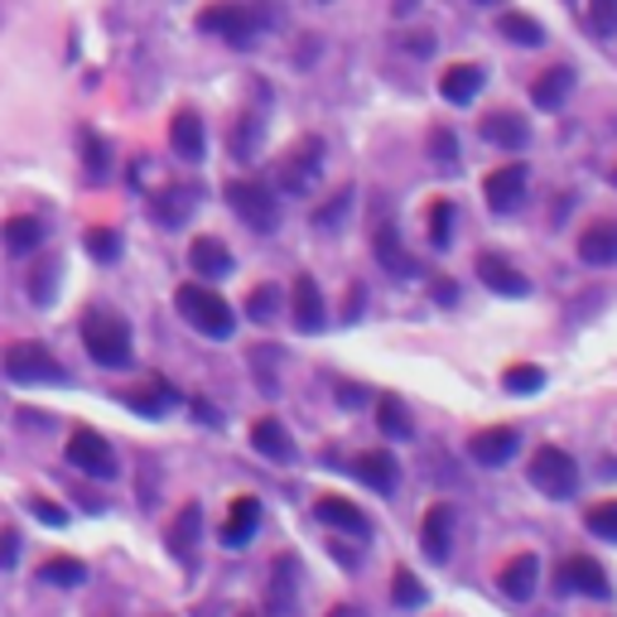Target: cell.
<instances>
[{
    "label": "cell",
    "instance_id": "6da1fadb",
    "mask_svg": "<svg viewBox=\"0 0 617 617\" xmlns=\"http://www.w3.org/2000/svg\"><path fill=\"white\" fill-rule=\"evenodd\" d=\"M270 24V10L266 6H246V0H217V6L199 10V30L203 34H217L227 39L232 49H252Z\"/></svg>",
    "mask_w": 617,
    "mask_h": 617
},
{
    "label": "cell",
    "instance_id": "7a4b0ae2",
    "mask_svg": "<svg viewBox=\"0 0 617 617\" xmlns=\"http://www.w3.org/2000/svg\"><path fill=\"white\" fill-rule=\"evenodd\" d=\"M83 348L87 358L97 366H111V372H121V366H130V323L121 319V313L111 309H87L83 313Z\"/></svg>",
    "mask_w": 617,
    "mask_h": 617
},
{
    "label": "cell",
    "instance_id": "3957f363",
    "mask_svg": "<svg viewBox=\"0 0 617 617\" xmlns=\"http://www.w3.org/2000/svg\"><path fill=\"white\" fill-rule=\"evenodd\" d=\"M174 305L183 313V323H193L203 338H232L236 313H232V305L217 290H208V285H179Z\"/></svg>",
    "mask_w": 617,
    "mask_h": 617
},
{
    "label": "cell",
    "instance_id": "277c9868",
    "mask_svg": "<svg viewBox=\"0 0 617 617\" xmlns=\"http://www.w3.org/2000/svg\"><path fill=\"white\" fill-rule=\"evenodd\" d=\"M0 366H6V376L20 386H63L68 382V366H63L44 343H10Z\"/></svg>",
    "mask_w": 617,
    "mask_h": 617
},
{
    "label": "cell",
    "instance_id": "5b68a950",
    "mask_svg": "<svg viewBox=\"0 0 617 617\" xmlns=\"http://www.w3.org/2000/svg\"><path fill=\"white\" fill-rule=\"evenodd\" d=\"M531 488L545 492L550 502H570V497L579 492V464L564 449H555V444H545V449H535V458H531Z\"/></svg>",
    "mask_w": 617,
    "mask_h": 617
},
{
    "label": "cell",
    "instance_id": "8992f818",
    "mask_svg": "<svg viewBox=\"0 0 617 617\" xmlns=\"http://www.w3.org/2000/svg\"><path fill=\"white\" fill-rule=\"evenodd\" d=\"M227 208L260 236H270L275 227H280V203H275V193L266 189V183H252V179L227 183Z\"/></svg>",
    "mask_w": 617,
    "mask_h": 617
},
{
    "label": "cell",
    "instance_id": "52a82bcc",
    "mask_svg": "<svg viewBox=\"0 0 617 617\" xmlns=\"http://www.w3.org/2000/svg\"><path fill=\"white\" fill-rule=\"evenodd\" d=\"M68 464L77 472H87V478H102V482H111L116 472H121V464H116V454H111V444L97 435V429H73L68 435Z\"/></svg>",
    "mask_w": 617,
    "mask_h": 617
},
{
    "label": "cell",
    "instance_id": "ba28073f",
    "mask_svg": "<svg viewBox=\"0 0 617 617\" xmlns=\"http://www.w3.org/2000/svg\"><path fill=\"white\" fill-rule=\"evenodd\" d=\"M319 174H323V140L309 136V140H299L295 155L280 164V189L285 193H309L313 183H319Z\"/></svg>",
    "mask_w": 617,
    "mask_h": 617
},
{
    "label": "cell",
    "instance_id": "9c48e42d",
    "mask_svg": "<svg viewBox=\"0 0 617 617\" xmlns=\"http://www.w3.org/2000/svg\"><path fill=\"white\" fill-rule=\"evenodd\" d=\"M526 189H531V169L526 164H502V169H492L488 174V183H482L492 213H517V208L526 203Z\"/></svg>",
    "mask_w": 617,
    "mask_h": 617
},
{
    "label": "cell",
    "instance_id": "30bf717a",
    "mask_svg": "<svg viewBox=\"0 0 617 617\" xmlns=\"http://www.w3.org/2000/svg\"><path fill=\"white\" fill-rule=\"evenodd\" d=\"M560 588H564V594H584V598H608L613 594L603 564L588 560V555H570L560 564Z\"/></svg>",
    "mask_w": 617,
    "mask_h": 617
},
{
    "label": "cell",
    "instance_id": "8fae6325",
    "mask_svg": "<svg viewBox=\"0 0 617 617\" xmlns=\"http://www.w3.org/2000/svg\"><path fill=\"white\" fill-rule=\"evenodd\" d=\"M521 449V435L511 425H488V429H478V435L468 439V454H472V464H482V468H502L511 464V454Z\"/></svg>",
    "mask_w": 617,
    "mask_h": 617
},
{
    "label": "cell",
    "instance_id": "7c38bea8",
    "mask_svg": "<svg viewBox=\"0 0 617 617\" xmlns=\"http://www.w3.org/2000/svg\"><path fill=\"white\" fill-rule=\"evenodd\" d=\"M449 545H454V507L449 502H435L419 521V550H425L429 564H444L449 560Z\"/></svg>",
    "mask_w": 617,
    "mask_h": 617
},
{
    "label": "cell",
    "instance_id": "4fadbf2b",
    "mask_svg": "<svg viewBox=\"0 0 617 617\" xmlns=\"http://www.w3.org/2000/svg\"><path fill=\"white\" fill-rule=\"evenodd\" d=\"M478 280L488 285L492 295H507V299H526L531 295V280L517 266H511L507 256H497V252H482L478 256Z\"/></svg>",
    "mask_w": 617,
    "mask_h": 617
},
{
    "label": "cell",
    "instance_id": "5bb4252c",
    "mask_svg": "<svg viewBox=\"0 0 617 617\" xmlns=\"http://www.w3.org/2000/svg\"><path fill=\"white\" fill-rule=\"evenodd\" d=\"M352 478H362L372 492L391 497L401 488V464H396V454H386V449H366L352 458Z\"/></svg>",
    "mask_w": 617,
    "mask_h": 617
},
{
    "label": "cell",
    "instance_id": "9a60e30c",
    "mask_svg": "<svg viewBox=\"0 0 617 617\" xmlns=\"http://www.w3.org/2000/svg\"><path fill=\"white\" fill-rule=\"evenodd\" d=\"M478 130H482L488 146H502V150H526L531 146V126H526L521 111H488Z\"/></svg>",
    "mask_w": 617,
    "mask_h": 617
},
{
    "label": "cell",
    "instance_id": "2e32d148",
    "mask_svg": "<svg viewBox=\"0 0 617 617\" xmlns=\"http://www.w3.org/2000/svg\"><path fill=\"white\" fill-rule=\"evenodd\" d=\"M193 213H199V189H160L150 193V217L160 222V227H183Z\"/></svg>",
    "mask_w": 617,
    "mask_h": 617
},
{
    "label": "cell",
    "instance_id": "e0dca14e",
    "mask_svg": "<svg viewBox=\"0 0 617 617\" xmlns=\"http://www.w3.org/2000/svg\"><path fill=\"white\" fill-rule=\"evenodd\" d=\"M482 87H488V68H482V63H454V68H444V77H439L444 102H454V107H468Z\"/></svg>",
    "mask_w": 617,
    "mask_h": 617
},
{
    "label": "cell",
    "instance_id": "ac0fdd59",
    "mask_svg": "<svg viewBox=\"0 0 617 617\" xmlns=\"http://www.w3.org/2000/svg\"><path fill=\"white\" fill-rule=\"evenodd\" d=\"M256 526H260V497H232V511H227V521H222V545L227 550L252 545Z\"/></svg>",
    "mask_w": 617,
    "mask_h": 617
},
{
    "label": "cell",
    "instance_id": "d6986e66",
    "mask_svg": "<svg viewBox=\"0 0 617 617\" xmlns=\"http://www.w3.org/2000/svg\"><path fill=\"white\" fill-rule=\"evenodd\" d=\"M290 309H295V328H299V333H319V328L328 323L323 290L309 280V275H299V280L290 285Z\"/></svg>",
    "mask_w": 617,
    "mask_h": 617
},
{
    "label": "cell",
    "instance_id": "ffe728a7",
    "mask_svg": "<svg viewBox=\"0 0 617 617\" xmlns=\"http://www.w3.org/2000/svg\"><path fill=\"white\" fill-rule=\"evenodd\" d=\"M169 146H174L179 160H203L208 150V130H203V116L199 111H174V121H169Z\"/></svg>",
    "mask_w": 617,
    "mask_h": 617
},
{
    "label": "cell",
    "instance_id": "44dd1931",
    "mask_svg": "<svg viewBox=\"0 0 617 617\" xmlns=\"http://www.w3.org/2000/svg\"><path fill=\"white\" fill-rule=\"evenodd\" d=\"M252 449L260 458H270V464H290V458H295V439H290V429H285L275 415H260L252 425Z\"/></svg>",
    "mask_w": 617,
    "mask_h": 617
},
{
    "label": "cell",
    "instance_id": "7402d4cb",
    "mask_svg": "<svg viewBox=\"0 0 617 617\" xmlns=\"http://www.w3.org/2000/svg\"><path fill=\"white\" fill-rule=\"evenodd\" d=\"M299 560L295 555H280L270 570V584H266V598H270V613L275 617H290L295 613V594H299Z\"/></svg>",
    "mask_w": 617,
    "mask_h": 617
},
{
    "label": "cell",
    "instance_id": "603a6c76",
    "mask_svg": "<svg viewBox=\"0 0 617 617\" xmlns=\"http://www.w3.org/2000/svg\"><path fill=\"white\" fill-rule=\"evenodd\" d=\"M189 266L203 275V280H222V275L236 270V260L227 252V242H217V236H199V242L189 246Z\"/></svg>",
    "mask_w": 617,
    "mask_h": 617
},
{
    "label": "cell",
    "instance_id": "cb8c5ba5",
    "mask_svg": "<svg viewBox=\"0 0 617 617\" xmlns=\"http://www.w3.org/2000/svg\"><path fill=\"white\" fill-rule=\"evenodd\" d=\"M535 579H541V560L535 555H517L502 564V574H497V584H502V594L511 603H526L535 594Z\"/></svg>",
    "mask_w": 617,
    "mask_h": 617
},
{
    "label": "cell",
    "instance_id": "d4e9b609",
    "mask_svg": "<svg viewBox=\"0 0 617 617\" xmlns=\"http://www.w3.org/2000/svg\"><path fill=\"white\" fill-rule=\"evenodd\" d=\"M372 252H376V260H382V266L396 275V280H415V260L405 256V246H401V232L391 227V222H382V227H376V236H372Z\"/></svg>",
    "mask_w": 617,
    "mask_h": 617
},
{
    "label": "cell",
    "instance_id": "484cf974",
    "mask_svg": "<svg viewBox=\"0 0 617 617\" xmlns=\"http://www.w3.org/2000/svg\"><path fill=\"white\" fill-rule=\"evenodd\" d=\"M199 535H203V507L199 502L179 507V517L169 521V550H174L179 560H193V550H199Z\"/></svg>",
    "mask_w": 617,
    "mask_h": 617
},
{
    "label": "cell",
    "instance_id": "4316f807",
    "mask_svg": "<svg viewBox=\"0 0 617 617\" xmlns=\"http://www.w3.org/2000/svg\"><path fill=\"white\" fill-rule=\"evenodd\" d=\"M579 260L588 266H617V222H594L579 232Z\"/></svg>",
    "mask_w": 617,
    "mask_h": 617
},
{
    "label": "cell",
    "instance_id": "83f0119b",
    "mask_svg": "<svg viewBox=\"0 0 617 617\" xmlns=\"http://www.w3.org/2000/svg\"><path fill=\"white\" fill-rule=\"evenodd\" d=\"M313 511H319L323 526H338V531H348V535H366V531H372V521H366L362 511L348 502V497H319V502H313Z\"/></svg>",
    "mask_w": 617,
    "mask_h": 617
},
{
    "label": "cell",
    "instance_id": "f1b7e54d",
    "mask_svg": "<svg viewBox=\"0 0 617 617\" xmlns=\"http://www.w3.org/2000/svg\"><path fill=\"white\" fill-rule=\"evenodd\" d=\"M570 92H574V68H564V63H560V68H545L531 83V102L541 111H555V107H564V97H570Z\"/></svg>",
    "mask_w": 617,
    "mask_h": 617
},
{
    "label": "cell",
    "instance_id": "f546056e",
    "mask_svg": "<svg viewBox=\"0 0 617 617\" xmlns=\"http://www.w3.org/2000/svg\"><path fill=\"white\" fill-rule=\"evenodd\" d=\"M0 246H6L10 256H30L44 246V222L39 217H10L6 227H0Z\"/></svg>",
    "mask_w": 617,
    "mask_h": 617
},
{
    "label": "cell",
    "instance_id": "4dcf8cb0",
    "mask_svg": "<svg viewBox=\"0 0 617 617\" xmlns=\"http://www.w3.org/2000/svg\"><path fill=\"white\" fill-rule=\"evenodd\" d=\"M58 280H63V266H58L54 256H44L30 275H24V290H30V299H34L39 309H49L58 299Z\"/></svg>",
    "mask_w": 617,
    "mask_h": 617
},
{
    "label": "cell",
    "instance_id": "1f68e13d",
    "mask_svg": "<svg viewBox=\"0 0 617 617\" xmlns=\"http://www.w3.org/2000/svg\"><path fill=\"white\" fill-rule=\"evenodd\" d=\"M126 405L136 415H169L179 405V396H174V386H169V382H150L146 391H130Z\"/></svg>",
    "mask_w": 617,
    "mask_h": 617
},
{
    "label": "cell",
    "instance_id": "d6a6232c",
    "mask_svg": "<svg viewBox=\"0 0 617 617\" xmlns=\"http://www.w3.org/2000/svg\"><path fill=\"white\" fill-rule=\"evenodd\" d=\"M497 30H502V39H511V44H521V49L545 44V24L531 20V15H521V10H507V15L497 20Z\"/></svg>",
    "mask_w": 617,
    "mask_h": 617
},
{
    "label": "cell",
    "instance_id": "836d02e7",
    "mask_svg": "<svg viewBox=\"0 0 617 617\" xmlns=\"http://www.w3.org/2000/svg\"><path fill=\"white\" fill-rule=\"evenodd\" d=\"M376 425H382V435H391V439H411L415 435L411 411H405L401 396H382V401H376Z\"/></svg>",
    "mask_w": 617,
    "mask_h": 617
},
{
    "label": "cell",
    "instance_id": "e575fe53",
    "mask_svg": "<svg viewBox=\"0 0 617 617\" xmlns=\"http://www.w3.org/2000/svg\"><path fill=\"white\" fill-rule=\"evenodd\" d=\"M39 579L54 584V588H77V584L87 579V564H83V560H73V555L44 560V564H39Z\"/></svg>",
    "mask_w": 617,
    "mask_h": 617
},
{
    "label": "cell",
    "instance_id": "d590c367",
    "mask_svg": "<svg viewBox=\"0 0 617 617\" xmlns=\"http://www.w3.org/2000/svg\"><path fill=\"white\" fill-rule=\"evenodd\" d=\"M502 386L511 391V396H535V391L545 386V372L541 366H531V362H517V366H507L502 372Z\"/></svg>",
    "mask_w": 617,
    "mask_h": 617
},
{
    "label": "cell",
    "instance_id": "8d00e7d4",
    "mask_svg": "<svg viewBox=\"0 0 617 617\" xmlns=\"http://www.w3.org/2000/svg\"><path fill=\"white\" fill-rule=\"evenodd\" d=\"M246 313H252V323H270L275 313H280V290H275V285H256V290L246 295Z\"/></svg>",
    "mask_w": 617,
    "mask_h": 617
},
{
    "label": "cell",
    "instance_id": "74e56055",
    "mask_svg": "<svg viewBox=\"0 0 617 617\" xmlns=\"http://www.w3.org/2000/svg\"><path fill=\"white\" fill-rule=\"evenodd\" d=\"M391 598H396V608H425V584H419L411 570H396V579H391Z\"/></svg>",
    "mask_w": 617,
    "mask_h": 617
},
{
    "label": "cell",
    "instance_id": "f35d334b",
    "mask_svg": "<svg viewBox=\"0 0 617 617\" xmlns=\"http://www.w3.org/2000/svg\"><path fill=\"white\" fill-rule=\"evenodd\" d=\"M348 213H352V189H338L333 199H328V203L319 208V213H313V227H319V232H333Z\"/></svg>",
    "mask_w": 617,
    "mask_h": 617
},
{
    "label": "cell",
    "instance_id": "ab89813d",
    "mask_svg": "<svg viewBox=\"0 0 617 617\" xmlns=\"http://www.w3.org/2000/svg\"><path fill=\"white\" fill-rule=\"evenodd\" d=\"M588 531L598 535V541H617V497H608V502L588 507Z\"/></svg>",
    "mask_w": 617,
    "mask_h": 617
},
{
    "label": "cell",
    "instance_id": "60d3db41",
    "mask_svg": "<svg viewBox=\"0 0 617 617\" xmlns=\"http://www.w3.org/2000/svg\"><path fill=\"white\" fill-rule=\"evenodd\" d=\"M87 256L92 260H116L121 256V236H116L111 227H92L87 232Z\"/></svg>",
    "mask_w": 617,
    "mask_h": 617
},
{
    "label": "cell",
    "instance_id": "b9f144b4",
    "mask_svg": "<svg viewBox=\"0 0 617 617\" xmlns=\"http://www.w3.org/2000/svg\"><path fill=\"white\" fill-rule=\"evenodd\" d=\"M256 136H260V116L246 111V121L236 126V136H232V155H236V160H256Z\"/></svg>",
    "mask_w": 617,
    "mask_h": 617
},
{
    "label": "cell",
    "instance_id": "7bdbcfd3",
    "mask_svg": "<svg viewBox=\"0 0 617 617\" xmlns=\"http://www.w3.org/2000/svg\"><path fill=\"white\" fill-rule=\"evenodd\" d=\"M429 155H435L439 169H454V164H458V140H454V130H444V126L429 130Z\"/></svg>",
    "mask_w": 617,
    "mask_h": 617
},
{
    "label": "cell",
    "instance_id": "ee69618b",
    "mask_svg": "<svg viewBox=\"0 0 617 617\" xmlns=\"http://www.w3.org/2000/svg\"><path fill=\"white\" fill-rule=\"evenodd\" d=\"M429 242H435L439 252L454 242V208H449V203H435V208H429Z\"/></svg>",
    "mask_w": 617,
    "mask_h": 617
},
{
    "label": "cell",
    "instance_id": "f6af8a7d",
    "mask_svg": "<svg viewBox=\"0 0 617 617\" xmlns=\"http://www.w3.org/2000/svg\"><path fill=\"white\" fill-rule=\"evenodd\" d=\"M588 24H594V34H617V0H588Z\"/></svg>",
    "mask_w": 617,
    "mask_h": 617
},
{
    "label": "cell",
    "instance_id": "bcb514c9",
    "mask_svg": "<svg viewBox=\"0 0 617 617\" xmlns=\"http://www.w3.org/2000/svg\"><path fill=\"white\" fill-rule=\"evenodd\" d=\"M83 160H87V174H107V140H97V136H92V130H83Z\"/></svg>",
    "mask_w": 617,
    "mask_h": 617
},
{
    "label": "cell",
    "instance_id": "7dc6e473",
    "mask_svg": "<svg viewBox=\"0 0 617 617\" xmlns=\"http://www.w3.org/2000/svg\"><path fill=\"white\" fill-rule=\"evenodd\" d=\"M30 511H34L39 521H44V526H68V511H63V507H54V502H44V497H34V502H30Z\"/></svg>",
    "mask_w": 617,
    "mask_h": 617
},
{
    "label": "cell",
    "instance_id": "c3c4849f",
    "mask_svg": "<svg viewBox=\"0 0 617 617\" xmlns=\"http://www.w3.org/2000/svg\"><path fill=\"white\" fill-rule=\"evenodd\" d=\"M15 560H20V535L15 531H0V570H10Z\"/></svg>",
    "mask_w": 617,
    "mask_h": 617
},
{
    "label": "cell",
    "instance_id": "681fc988",
    "mask_svg": "<svg viewBox=\"0 0 617 617\" xmlns=\"http://www.w3.org/2000/svg\"><path fill=\"white\" fill-rule=\"evenodd\" d=\"M405 49H411V54H425V58H429V54H435V34H429V30H425V34H405Z\"/></svg>",
    "mask_w": 617,
    "mask_h": 617
},
{
    "label": "cell",
    "instance_id": "f907efd6",
    "mask_svg": "<svg viewBox=\"0 0 617 617\" xmlns=\"http://www.w3.org/2000/svg\"><path fill=\"white\" fill-rule=\"evenodd\" d=\"M338 405H343V411H362V405H366V391H362V386H343V391H338Z\"/></svg>",
    "mask_w": 617,
    "mask_h": 617
},
{
    "label": "cell",
    "instance_id": "816d5d0a",
    "mask_svg": "<svg viewBox=\"0 0 617 617\" xmlns=\"http://www.w3.org/2000/svg\"><path fill=\"white\" fill-rule=\"evenodd\" d=\"M435 299H439V305H454V299H458V285H454V280H435Z\"/></svg>",
    "mask_w": 617,
    "mask_h": 617
},
{
    "label": "cell",
    "instance_id": "f5cc1de1",
    "mask_svg": "<svg viewBox=\"0 0 617 617\" xmlns=\"http://www.w3.org/2000/svg\"><path fill=\"white\" fill-rule=\"evenodd\" d=\"M328 617H362L358 608H352V603H338V608L333 613H328Z\"/></svg>",
    "mask_w": 617,
    "mask_h": 617
},
{
    "label": "cell",
    "instance_id": "db71d44e",
    "mask_svg": "<svg viewBox=\"0 0 617 617\" xmlns=\"http://www.w3.org/2000/svg\"><path fill=\"white\" fill-rule=\"evenodd\" d=\"M415 6H419V0H396V15H411Z\"/></svg>",
    "mask_w": 617,
    "mask_h": 617
},
{
    "label": "cell",
    "instance_id": "11a10c76",
    "mask_svg": "<svg viewBox=\"0 0 617 617\" xmlns=\"http://www.w3.org/2000/svg\"><path fill=\"white\" fill-rule=\"evenodd\" d=\"M472 6H497V0H472Z\"/></svg>",
    "mask_w": 617,
    "mask_h": 617
},
{
    "label": "cell",
    "instance_id": "9f6ffc18",
    "mask_svg": "<svg viewBox=\"0 0 617 617\" xmlns=\"http://www.w3.org/2000/svg\"><path fill=\"white\" fill-rule=\"evenodd\" d=\"M613 183H617V169H613Z\"/></svg>",
    "mask_w": 617,
    "mask_h": 617
}]
</instances>
